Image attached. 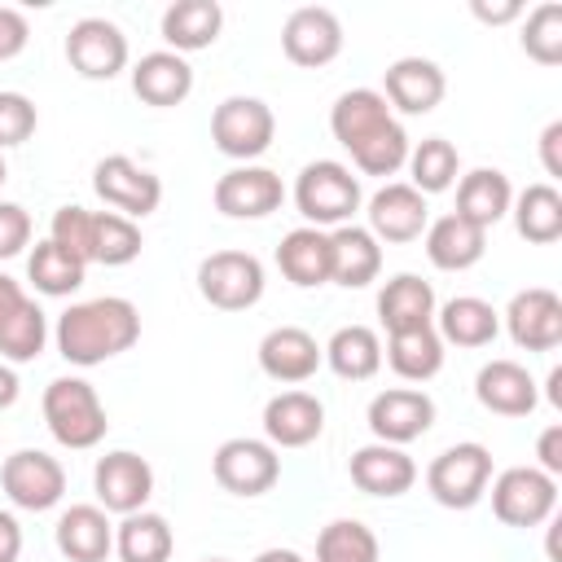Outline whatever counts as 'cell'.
Returning <instances> with one entry per match:
<instances>
[{"instance_id": "1", "label": "cell", "mask_w": 562, "mask_h": 562, "mask_svg": "<svg viewBox=\"0 0 562 562\" xmlns=\"http://www.w3.org/2000/svg\"><path fill=\"white\" fill-rule=\"evenodd\" d=\"M329 132L364 176H395L408 162V132L373 88L342 92L329 110Z\"/></svg>"}, {"instance_id": "2", "label": "cell", "mask_w": 562, "mask_h": 562, "mask_svg": "<svg viewBox=\"0 0 562 562\" xmlns=\"http://www.w3.org/2000/svg\"><path fill=\"white\" fill-rule=\"evenodd\" d=\"M136 338H140V312H136V303H127L119 294L70 303L57 316V351L79 369L123 356Z\"/></svg>"}, {"instance_id": "3", "label": "cell", "mask_w": 562, "mask_h": 562, "mask_svg": "<svg viewBox=\"0 0 562 562\" xmlns=\"http://www.w3.org/2000/svg\"><path fill=\"white\" fill-rule=\"evenodd\" d=\"M44 422L61 448H97L110 430L105 404L92 382L83 378H53L44 391Z\"/></svg>"}, {"instance_id": "4", "label": "cell", "mask_w": 562, "mask_h": 562, "mask_svg": "<svg viewBox=\"0 0 562 562\" xmlns=\"http://www.w3.org/2000/svg\"><path fill=\"white\" fill-rule=\"evenodd\" d=\"M294 206L312 228H342L360 211V180L334 158H316L294 180Z\"/></svg>"}, {"instance_id": "5", "label": "cell", "mask_w": 562, "mask_h": 562, "mask_svg": "<svg viewBox=\"0 0 562 562\" xmlns=\"http://www.w3.org/2000/svg\"><path fill=\"white\" fill-rule=\"evenodd\" d=\"M487 483H492V452H487L483 443H452V448H443V452L430 461V470H426L430 496H435L439 505H448V509H470V505H479L483 492H487Z\"/></svg>"}, {"instance_id": "6", "label": "cell", "mask_w": 562, "mask_h": 562, "mask_svg": "<svg viewBox=\"0 0 562 562\" xmlns=\"http://www.w3.org/2000/svg\"><path fill=\"white\" fill-rule=\"evenodd\" d=\"M198 290L220 312H246L263 299V263L250 250H215L198 263Z\"/></svg>"}, {"instance_id": "7", "label": "cell", "mask_w": 562, "mask_h": 562, "mask_svg": "<svg viewBox=\"0 0 562 562\" xmlns=\"http://www.w3.org/2000/svg\"><path fill=\"white\" fill-rule=\"evenodd\" d=\"M272 136H277V114L259 97H228L211 114V140L228 158L250 162L272 145Z\"/></svg>"}, {"instance_id": "8", "label": "cell", "mask_w": 562, "mask_h": 562, "mask_svg": "<svg viewBox=\"0 0 562 562\" xmlns=\"http://www.w3.org/2000/svg\"><path fill=\"white\" fill-rule=\"evenodd\" d=\"M492 509L505 527H540L558 509V479L540 465H509L492 483Z\"/></svg>"}, {"instance_id": "9", "label": "cell", "mask_w": 562, "mask_h": 562, "mask_svg": "<svg viewBox=\"0 0 562 562\" xmlns=\"http://www.w3.org/2000/svg\"><path fill=\"white\" fill-rule=\"evenodd\" d=\"M211 470H215V483L224 492H233V496H263L281 479V457H277V448L268 439H246L241 435V439H224L215 448Z\"/></svg>"}, {"instance_id": "10", "label": "cell", "mask_w": 562, "mask_h": 562, "mask_svg": "<svg viewBox=\"0 0 562 562\" xmlns=\"http://www.w3.org/2000/svg\"><path fill=\"white\" fill-rule=\"evenodd\" d=\"M92 189L105 206H114V215L123 220H145L149 211H158L162 202V180L154 171H145L140 162H132L127 154H110L97 162L92 171Z\"/></svg>"}, {"instance_id": "11", "label": "cell", "mask_w": 562, "mask_h": 562, "mask_svg": "<svg viewBox=\"0 0 562 562\" xmlns=\"http://www.w3.org/2000/svg\"><path fill=\"white\" fill-rule=\"evenodd\" d=\"M0 487L18 509H53L66 496V470L57 457L40 452V448H18L13 457H4L0 465Z\"/></svg>"}, {"instance_id": "12", "label": "cell", "mask_w": 562, "mask_h": 562, "mask_svg": "<svg viewBox=\"0 0 562 562\" xmlns=\"http://www.w3.org/2000/svg\"><path fill=\"white\" fill-rule=\"evenodd\" d=\"M435 426V400L417 386H391L378 391L369 404V430L378 435V443H413Z\"/></svg>"}, {"instance_id": "13", "label": "cell", "mask_w": 562, "mask_h": 562, "mask_svg": "<svg viewBox=\"0 0 562 562\" xmlns=\"http://www.w3.org/2000/svg\"><path fill=\"white\" fill-rule=\"evenodd\" d=\"M66 61L83 79H114L127 66V35L110 18H79L66 35Z\"/></svg>"}, {"instance_id": "14", "label": "cell", "mask_w": 562, "mask_h": 562, "mask_svg": "<svg viewBox=\"0 0 562 562\" xmlns=\"http://www.w3.org/2000/svg\"><path fill=\"white\" fill-rule=\"evenodd\" d=\"M285 202V184L277 171L268 167H233L215 180V211H224L228 220H263Z\"/></svg>"}, {"instance_id": "15", "label": "cell", "mask_w": 562, "mask_h": 562, "mask_svg": "<svg viewBox=\"0 0 562 562\" xmlns=\"http://www.w3.org/2000/svg\"><path fill=\"white\" fill-rule=\"evenodd\" d=\"M281 48L294 66H329L342 53V22L325 4H303L285 18Z\"/></svg>"}, {"instance_id": "16", "label": "cell", "mask_w": 562, "mask_h": 562, "mask_svg": "<svg viewBox=\"0 0 562 562\" xmlns=\"http://www.w3.org/2000/svg\"><path fill=\"white\" fill-rule=\"evenodd\" d=\"M92 487H97L101 509H110V514H136V509H145V501L154 492V470H149L145 457L119 448V452H105L97 461Z\"/></svg>"}, {"instance_id": "17", "label": "cell", "mask_w": 562, "mask_h": 562, "mask_svg": "<svg viewBox=\"0 0 562 562\" xmlns=\"http://www.w3.org/2000/svg\"><path fill=\"white\" fill-rule=\"evenodd\" d=\"M505 325H509V338L527 351H553L562 342V299L544 285H531V290H518L509 299V312H505Z\"/></svg>"}, {"instance_id": "18", "label": "cell", "mask_w": 562, "mask_h": 562, "mask_svg": "<svg viewBox=\"0 0 562 562\" xmlns=\"http://www.w3.org/2000/svg\"><path fill=\"white\" fill-rule=\"evenodd\" d=\"M325 430V404L312 391H281L263 404V435L272 448H307Z\"/></svg>"}, {"instance_id": "19", "label": "cell", "mask_w": 562, "mask_h": 562, "mask_svg": "<svg viewBox=\"0 0 562 562\" xmlns=\"http://www.w3.org/2000/svg\"><path fill=\"white\" fill-rule=\"evenodd\" d=\"M321 360H325L321 342L299 325H277L259 342V369L272 382H307L321 369Z\"/></svg>"}, {"instance_id": "20", "label": "cell", "mask_w": 562, "mask_h": 562, "mask_svg": "<svg viewBox=\"0 0 562 562\" xmlns=\"http://www.w3.org/2000/svg\"><path fill=\"white\" fill-rule=\"evenodd\" d=\"M430 211H426V198L413 189V184H382L373 198H369V233L378 241H413L422 237Z\"/></svg>"}, {"instance_id": "21", "label": "cell", "mask_w": 562, "mask_h": 562, "mask_svg": "<svg viewBox=\"0 0 562 562\" xmlns=\"http://www.w3.org/2000/svg\"><path fill=\"white\" fill-rule=\"evenodd\" d=\"M351 483L369 496H404L417 483V461L395 443H364L351 452Z\"/></svg>"}, {"instance_id": "22", "label": "cell", "mask_w": 562, "mask_h": 562, "mask_svg": "<svg viewBox=\"0 0 562 562\" xmlns=\"http://www.w3.org/2000/svg\"><path fill=\"white\" fill-rule=\"evenodd\" d=\"M474 395L487 413H501V417H527L540 400L536 378L518 360H487L474 378Z\"/></svg>"}, {"instance_id": "23", "label": "cell", "mask_w": 562, "mask_h": 562, "mask_svg": "<svg viewBox=\"0 0 562 562\" xmlns=\"http://www.w3.org/2000/svg\"><path fill=\"white\" fill-rule=\"evenodd\" d=\"M132 92L145 101V105H180L189 92H193V66L171 53V48H158V53H145L136 66H132Z\"/></svg>"}, {"instance_id": "24", "label": "cell", "mask_w": 562, "mask_h": 562, "mask_svg": "<svg viewBox=\"0 0 562 562\" xmlns=\"http://www.w3.org/2000/svg\"><path fill=\"white\" fill-rule=\"evenodd\" d=\"M386 101L404 114H430L439 101H443V70L430 61V57H400L386 66Z\"/></svg>"}, {"instance_id": "25", "label": "cell", "mask_w": 562, "mask_h": 562, "mask_svg": "<svg viewBox=\"0 0 562 562\" xmlns=\"http://www.w3.org/2000/svg\"><path fill=\"white\" fill-rule=\"evenodd\" d=\"M382 272V241L360 228V224H342L329 233V281L360 290Z\"/></svg>"}, {"instance_id": "26", "label": "cell", "mask_w": 562, "mask_h": 562, "mask_svg": "<svg viewBox=\"0 0 562 562\" xmlns=\"http://www.w3.org/2000/svg\"><path fill=\"white\" fill-rule=\"evenodd\" d=\"M378 316H382L386 334H408V329L435 325V290H430V281H422L413 272L391 277L382 285V294H378Z\"/></svg>"}, {"instance_id": "27", "label": "cell", "mask_w": 562, "mask_h": 562, "mask_svg": "<svg viewBox=\"0 0 562 562\" xmlns=\"http://www.w3.org/2000/svg\"><path fill=\"white\" fill-rule=\"evenodd\" d=\"M57 549L70 562H105L114 549V527L101 505H70L57 518Z\"/></svg>"}, {"instance_id": "28", "label": "cell", "mask_w": 562, "mask_h": 562, "mask_svg": "<svg viewBox=\"0 0 562 562\" xmlns=\"http://www.w3.org/2000/svg\"><path fill=\"white\" fill-rule=\"evenodd\" d=\"M483 250H487V233L461 215H439L435 224H426V255L443 272L474 268L483 259Z\"/></svg>"}, {"instance_id": "29", "label": "cell", "mask_w": 562, "mask_h": 562, "mask_svg": "<svg viewBox=\"0 0 562 562\" xmlns=\"http://www.w3.org/2000/svg\"><path fill=\"white\" fill-rule=\"evenodd\" d=\"M509 206H514V189H509L505 171H496V167H474V171L461 176V184H457V211H452V215H461V220H470V224H479V228L487 233Z\"/></svg>"}, {"instance_id": "30", "label": "cell", "mask_w": 562, "mask_h": 562, "mask_svg": "<svg viewBox=\"0 0 562 562\" xmlns=\"http://www.w3.org/2000/svg\"><path fill=\"white\" fill-rule=\"evenodd\" d=\"M220 26H224V9L215 0H176L162 13V40L171 44V53L211 48L220 40Z\"/></svg>"}, {"instance_id": "31", "label": "cell", "mask_w": 562, "mask_h": 562, "mask_svg": "<svg viewBox=\"0 0 562 562\" xmlns=\"http://www.w3.org/2000/svg\"><path fill=\"white\" fill-rule=\"evenodd\" d=\"M277 268L285 272V281H294L303 290L325 285L329 281V233H321L312 224L285 233L277 246Z\"/></svg>"}, {"instance_id": "32", "label": "cell", "mask_w": 562, "mask_h": 562, "mask_svg": "<svg viewBox=\"0 0 562 562\" xmlns=\"http://www.w3.org/2000/svg\"><path fill=\"white\" fill-rule=\"evenodd\" d=\"M501 329V316L492 303L474 299V294H457L439 307V338L443 342H457V347H487Z\"/></svg>"}, {"instance_id": "33", "label": "cell", "mask_w": 562, "mask_h": 562, "mask_svg": "<svg viewBox=\"0 0 562 562\" xmlns=\"http://www.w3.org/2000/svg\"><path fill=\"white\" fill-rule=\"evenodd\" d=\"M114 549L123 562H167L176 549V536L162 514L136 509V514H123V522L114 527Z\"/></svg>"}, {"instance_id": "34", "label": "cell", "mask_w": 562, "mask_h": 562, "mask_svg": "<svg viewBox=\"0 0 562 562\" xmlns=\"http://www.w3.org/2000/svg\"><path fill=\"white\" fill-rule=\"evenodd\" d=\"M321 351H325L329 369L338 378H347V382H364V378H373L382 369V342H378V334L369 325H342Z\"/></svg>"}, {"instance_id": "35", "label": "cell", "mask_w": 562, "mask_h": 562, "mask_svg": "<svg viewBox=\"0 0 562 562\" xmlns=\"http://www.w3.org/2000/svg\"><path fill=\"white\" fill-rule=\"evenodd\" d=\"M83 272H88V263H79V259H75L66 246H57L53 237L35 241V250H31V259H26L31 285H35L40 294H48V299L75 294V290L83 285Z\"/></svg>"}, {"instance_id": "36", "label": "cell", "mask_w": 562, "mask_h": 562, "mask_svg": "<svg viewBox=\"0 0 562 562\" xmlns=\"http://www.w3.org/2000/svg\"><path fill=\"white\" fill-rule=\"evenodd\" d=\"M386 360L400 378L408 382H426L443 369V338L435 334V325H422V329H408V334H391L386 342Z\"/></svg>"}, {"instance_id": "37", "label": "cell", "mask_w": 562, "mask_h": 562, "mask_svg": "<svg viewBox=\"0 0 562 562\" xmlns=\"http://www.w3.org/2000/svg\"><path fill=\"white\" fill-rule=\"evenodd\" d=\"M514 224L536 246L558 241L562 237V193L553 184H527L514 202Z\"/></svg>"}, {"instance_id": "38", "label": "cell", "mask_w": 562, "mask_h": 562, "mask_svg": "<svg viewBox=\"0 0 562 562\" xmlns=\"http://www.w3.org/2000/svg\"><path fill=\"white\" fill-rule=\"evenodd\" d=\"M140 228L114 211H92V263L123 268L140 255Z\"/></svg>"}, {"instance_id": "39", "label": "cell", "mask_w": 562, "mask_h": 562, "mask_svg": "<svg viewBox=\"0 0 562 562\" xmlns=\"http://www.w3.org/2000/svg\"><path fill=\"white\" fill-rule=\"evenodd\" d=\"M316 562H378V536L356 518H338L316 536Z\"/></svg>"}, {"instance_id": "40", "label": "cell", "mask_w": 562, "mask_h": 562, "mask_svg": "<svg viewBox=\"0 0 562 562\" xmlns=\"http://www.w3.org/2000/svg\"><path fill=\"white\" fill-rule=\"evenodd\" d=\"M408 171H413V189L426 193H443L457 180V149L443 136H426L417 149H408Z\"/></svg>"}, {"instance_id": "41", "label": "cell", "mask_w": 562, "mask_h": 562, "mask_svg": "<svg viewBox=\"0 0 562 562\" xmlns=\"http://www.w3.org/2000/svg\"><path fill=\"white\" fill-rule=\"evenodd\" d=\"M44 338H48V321H44V312H40V303L35 299H26L4 325H0V356L4 360H35L40 351H44Z\"/></svg>"}, {"instance_id": "42", "label": "cell", "mask_w": 562, "mask_h": 562, "mask_svg": "<svg viewBox=\"0 0 562 562\" xmlns=\"http://www.w3.org/2000/svg\"><path fill=\"white\" fill-rule=\"evenodd\" d=\"M522 53L536 57L540 66H558L562 61V4L544 0L527 13L522 22Z\"/></svg>"}, {"instance_id": "43", "label": "cell", "mask_w": 562, "mask_h": 562, "mask_svg": "<svg viewBox=\"0 0 562 562\" xmlns=\"http://www.w3.org/2000/svg\"><path fill=\"white\" fill-rule=\"evenodd\" d=\"M35 132V105L22 92H0V149L22 145Z\"/></svg>"}, {"instance_id": "44", "label": "cell", "mask_w": 562, "mask_h": 562, "mask_svg": "<svg viewBox=\"0 0 562 562\" xmlns=\"http://www.w3.org/2000/svg\"><path fill=\"white\" fill-rule=\"evenodd\" d=\"M31 241V215L18 202H0V259H13Z\"/></svg>"}, {"instance_id": "45", "label": "cell", "mask_w": 562, "mask_h": 562, "mask_svg": "<svg viewBox=\"0 0 562 562\" xmlns=\"http://www.w3.org/2000/svg\"><path fill=\"white\" fill-rule=\"evenodd\" d=\"M26 40H31V26H26V18H22L18 9L0 4V61L18 57V53L26 48Z\"/></svg>"}, {"instance_id": "46", "label": "cell", "mask_w": 562, "mask_h": 562, "mask_svg": "<svg viewBox=\"0 0 562 562\" xmlns=\"http://www.w3.org/2000/svg\"><path fill=\"white\" fill-rule=\"evenodd\" d=\"M536 457H540V470H544V474H553V479L562 474V422H553V426L540 430Z\"/></svg>"}, {"instance_id": "47", "label": "cell", "mask_w": 562, "mask_h": 562, "mask_svg": "<svg viewBox=\"0 0 562 562\" xmlns=\"http://www.w3.org/2000/svg\"><path fill=\"white\" fill-rule=\"evenodd\" d=\"M540 158L549 176H562V123H549L540 136Z\"/></svg>"}, {"instance_id": "48", "label": "cell", "mask_w": 562, "mask_h": 562, "mask_svg": "<svg viewBox=\"0 0 562 562\" xmlns=\"http://www.w3.org/2000/svg\"><path fill=\"white\" fill-rule=\"evenodd\" d=\"M22 553V527L9 509H0V562H18Z\"/></svg>"}, {"instance_id": "49", "label": "cell", "mask_w": 562, "mask_h": 562, "mask_svg": "<svg viewBox=\"0 0 562 562\" xmlns=\"http://www.w3.org/2000/svg\"><path fill=\"white\" fill-rule=\"evenodd\" d=\"M470 9H474V18H479V22H492V26H496V22H514V18H522V4H518V0H501V4L474 0Z\"/></svg>"}, {"instance_id": "50", "label": "cell", "mask_w": 562, "mask_h": 562, "mask_svg": "<svg viewBox=\"0 0 562 562\" xmlns=\"http://www.w3.org/2000/svg\"><path fill=\"white\" fill-rule=\"evenodd\" d=\"M22 303H26L22 285H18L13 277H4V272H0V325H4V321H9V316L22 307Z\"/></svg>"}, {"instance_id": "51", "label": "cell", "mask_w": 562, "mask_h": 562, "mask_svg": "<svg viewBox=\"0 0 562 562\" xmlns=\"http://www.w3.org/2000/svg\"><path fill=\"white\" fill-rule=\"evenodd\" d=\"M13 400H18V373L0 360V408H9Z\"/></svg>"}, {"instance_id": "52", "label": "cell", "mask_w": 562, "mask_h": 562, "mask_svg": "<svg viewBox=\"0 0 562 562\" xmlns=\"http://www.w3.org/2000/svg\"><path fill=\"white\" fill-rule=\"evenodd\" d=\"M255 562H303V553H294V549H263Z\"/></svg>"}, {"instance_id": "53", "label": "cell", "mask_w": 562, "mask_h": 562, "mask_svg": "<svg viewBox=\"0 0 562 562\" xmlns=\"http://www.w3.org/2000/svg\"><path fill=\"white\" fill-rule=\"evenodd\" d=\"M549 400H553V404H562V369H553V373H549Z\"/></svg>"}, {"instance_id": "54", "label": "cell", "mask_w": 562, "mask_h": 562, "mask_svg": "<svg viewBox=\"0 0 562 562\" xmlns=\"http://www.w3.org/2000/svg\"><path fill=\"white\" fill-rule=\"evenodd\" d=\"M4 180H9V167H4V158H0V184H4Z\"/></svg>"}, {"instance_id": "55", "label": "cell", "mask_w": 562, "mask_h": 562, "mask_svg": "<svg viewBox=\"0 0 562 562\" xmlns=\"http://www.w3.org/2000/svg\"><path fill=\"white\" fill-rule=\"evenodd\" d=\"M206 562H228V558H206Z\"/></svg>"}]
</instances>
